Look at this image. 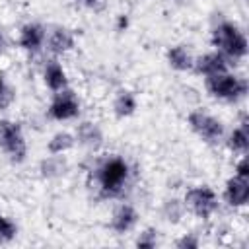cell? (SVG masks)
Segmentation results:
<instances>
[{
  "mask_svg": "<svg viewBox=\"0 0 249 249\" xmlns=\"http://www.w3.org/2000/svg\"><path fill=\"white\" fill-rule=\"evenodd\" d=\"M130 165L121 156L103 158L93 169L95 189L103 198H119L130 183Z\"/></svg>",
  "mask_w": 249,
  "mask_h": 249,
  "instance_id": "1",
  "label": "cell"
},
{
  "mask_svg": "<svg viewBox=\"0 0 249 249\" xmlns=\"http://www.w3.org/2000/svg\"><path fill=\"white\" fill-rule=\"evenodd\" d=\"M210 39H212V45L216 47V51L222 53L230 62L241 60L247 56V51H249L247 37L241 31V27L230 19H224L218 25H214Z\"/></svg>",
  "mask_w": 249,
  "mask_h": 249,
  "instance_id": "2",
  "label": "cell"
},
{
  "mask_svg": "<svg viewBox=\"0 0 249 249\" xmlns=\"http://www.w3.org/2000/svg\"><path fill=\"white\" fill-rule=\"evenodd\" d=\"M204 88L212 97H216L220 101H230V103L231 101H239L247 93L245 78L235 76L230 70L204 78Z\"/></svg>",
  "mask_w": 249,
  "mask_h": 249,
  "instance_id": "3",
  "label": "cell"
},
{
  "mask_svg": "<svg viewBox=\"0 0 249 249\" xmlns=\"http://www.w3.org/2000/svg\"><path fill=\"white\" fill-rule=\"evenodd\" d=\"M0 150L14 163H23L27 158V142L23 130L10 119H0Z\"/></svg>",
  "mask_w": 249,
  "mask_h": 249,
  "instance_id": "4",
  "label": "cell"
},
{
  "mask_svg": "<svg viewBox=\"0 0 249 249\" xmlns=\"http://www.w3.org/2000/svg\"><path fill=\"white\" fill-rule=\"evenodd\" d=\"M187 124L189 128L206 144H218L220 140H224V124L220 119H216L214 115L206 113L204 109H193L187 115Z\"/></svg>",
  "mask_w": 249,
  "mask_h": 249,
  "instance_id": "5",
  "label": "cell"
},
{
  "mask_svg": "<svg viewBox=\"0 0 249 249\" xmlns=\"http://www.w3.org/2000/svg\"><path fill=\"white\" fill-rule=\"evenodd\" d=\"M185 208L191 210L196 218L200 220H208L214 216V212L218 210V195L212 187L208 185H196L191 187L185 196H183Z\"/></svg>",
  "mask_w": 249,
  "mask_h": 249,
  "instance_id": "6",
  "label": "cell"
},
{
  "mask_svg": "<svg viewBox=\"0 0 249 249\" xmlns=\"http://www.w3.org/2000/svg\"><path fill=\"white\" fill-rule=\"evenodd\" d=\"M47 115L53 121H72L80 115V99L76 97V93L70 88L54 91L53 99L49 103Z\"/></svg>",
  "mask_w": 249,
  "mask_h": 249,
  "instance_id": "7",
  "label": "cell"
},
{
  "mask_svg": "<svg viewBox=\"0 0 249 249\" xmlns=\"http://www.w3.org/2000/svg\"><path fill=\"white\" fill-rule=\"evenodd\" d=\"M76 45V39H74V33L68 29V27H62V25H54L51 29H47V37H45V47L51 54L58 56V54H64L68 51H72Z\"/></svg>",
  "mask_w": 249,
  "mask_h": 249,
  "instance_id": "8",
  "label": "cell"
},
{
  "mask_svg": "<svg viewBox=\"0 0 249 249\" xmlns=\"http://www.w3.org/2000/svg\"><path fill=\"white\" fill-rule=\"evenodd\" d=\"M193 70L198 76L208 78V76H214V74H220V72H228L230 70V60L222 53H218V51L204 53L200 56H195Z\"/></svg>",
  "mask_w": 249,
  "mask_h": 249,
  "instance_id": "9",
  "label": "cell"
},
{
  "mask_svg": "<svg viewBox=\"0 0 249 249\" xmlns=\"http://www.w3.org/2000/svg\"><path fill=\"white\" fill-rule=\"evenodd\" d=\"M224 202L231 208H241L249 202V179L231 175L224 185Z\"/></svg>",
  "mask_w": 249,
  "mask_h": 249,
  "instance_id": "10",
  "label": "cell"
},
{
  "mask_svg": "<svg viewBox=\"0 0 249 249\" xmlns=\"http://www.w3.org/2000/svg\"><path fill=\"white\" fill-rule=\"evenodd\" d=\"M45 37H47V29L41 23H25L19 29V37H18V45L25 51V53H37L45 47Z\"/></svg>",
  "mask_w": 249,
  "mask_h": 249,
  "instance_id": "11",
  "label": "cell"
},
{
  "mask_svg": "<svg viewBox=\"0 0 249 249\" xmlns=\"http://www.w3.org/2000/svg\"><path fill=\"white\" fill-rule=\"evenodd\" d=\"M136 222H138V212H136V208H134L132 204L121 202V204L113 210V214H111V224H109V226H111V230H113L115 233L123 235V233H128L130 230H134Z\"/></svg>",
  "mask_w": 249,
  "mask_h": 249,
  "instance_id": "12",
  "label": "cell"
},
{
  "mask_svg": "<svg viewBox=\"0 0 249 249\" xmlns=\"http://www.w3.org/2000/svg\"><path fill=\"white\" fill-rule=\"evenodd\" d=\"M74 136H76V144H80V146H84V148H88V150H91V152H97V150L103 146V132H101V128H99L95 123H91V121L80 123V124L76 126Z\"/></svg>",
  "mask_w": 249,
  "mask_h": 249,
  "instance_id": "13",
  "label": "cell"
},
{
  "mask_svg": "<svg viewBox=\"0 0 249 249\" xmlns=\"http://www.w3.org/2000/svg\"><path fill=\"white\" fill-rule=\"evenodd\" d=\"M43 82H45V86H47L53 93L68 88L66 70H64V66H62L56 58H49V60L45 62V66H43Z\"/></svg>",
  "mask_w": 249,
  "mask_h": 249,
  "instance_id": "14",
  "label": "cell"
},
{
  "mask_svg": "<svg viewBox=\"0 0 249 249\" xmlns=\"http://www.w3.org/2000/svg\"><path fill=\"white\" fill-rule=\"evenodd\" d=\"M226 144H228V148L233 154H239V156H245L247 154V148H249V123H247V115H243L239 126H235L228 134Z\"/></svg>",
  "mask_w": 249,
  "mask_h": 249,
  "instance_id": "15",
  "label": "cell"
},
{
  "mask_svg": "<svg viewBox=\"0 0 249 249\" xmlns=\"http://www.w3.org/2000/svg\"><path fill=\"white\" fill-rule=\"evenodd\" d=\"M165 58H167V64L173 70H177V72L193 70V64H195V56H193V53L185 45H173V47H169L167 53H165Z\"/></svg>",
  "mask_w": 249,
  "mask_h": 249,
  "instance_id": "16",
  "label": "cell"
},
{
  "mask_svg": "<svg viewBox=\"0 0 249 249\" xmlns=\"http://www.w3.org/2000/svg\"><path fill=\"white\" fill-rule=\"evenodd\" d=\"M39 171H41V177H45V179H58V177L66 175L68 160L64 158V154H49L47 158L41 160Z\"/></svg>",
  "mask_w": 249,
  "mask_h": 249,
  "instance_id": "17",
  "label": "cell"
},
{
  "mask_svg": "<svg viewBox=\"0 0 249 249\" xmlns=\"http://www.w3.org/2000/svg\"><path fill=\"white\" fill-rule=\"evenodd\" d=\"M138 109V99L130 89H121L117 91L115 99H113V113L119 119H126L130 115H134Z\"/></svg>",
  "mask_w": 249,
  "mask_h": 249,
  "instance_id": "18",
  "label": "cell"
},
{
  "mask_svg": "<svg viewBox=\"0 0 249 249\" xmlns=\"http://www.w3.org/2000/svg\"><path fill=\"white\" fill-rule=\"evenodd\" d=\"M74 146H76V136L66 130H60V132H54L51 136V140L47 142V152L49 154H66Z\"/></svg>",
  "mask_w": 249,
  "mask_h": 249,
  "instance_id": "19",
  "label": "cell"
},
{
  "mask_svg": "<svg viewBox=\"0 0 249 249\" xmlns=\"http://www.w3.org/2000/svg\"><path fill=\"white\" fill-rule=\"evenodd\" d=\"M185 212H187L185 202L179 200V198H167V200L163 202V206H161V214H163V218H165L167 222H171V224L181 222V218L185 216Z\"/></svg>",
  "mask_w": 249,
  "mask_h": 249,
  "instance_id": "20",
  "label": "cell"
},
{
  "mask_svg": "<svg viewBox=\"0 0 249 249\" xmlns=\"http://www.w3.org/2000/svg\"><path fill=\"white\" fill-rule=\"evenodd\" d=\"M18 235V226L12 218L0 212V243H10Z\"/></svg>",
  "mask_w": 249,
  "mask_h": 249,
  "instance_id": "21",
  "label": "cell"
},
{
  "mask_svg": "<svg viewBox=\"0 0 249 249\" xmlns=\"http://www.w3.org/2000/svg\"><path fill=\"white\" fill-rule=\"evenodd\" d=\"M136 247H144V249H152L158 245V230L156 228H146L138 233L136 237Z\"/></svg>",
  "mask_w": 249,
  "mask_h": 249,
  "instance_id": "22",
  "label": "cell"
},
{
  "mask_svg": "<svg viewBox=\"0 0 249 249\" xmlns=\"http://www.w3.org/2000/svg\"><path fill=\"white\" fill-rule=\"evenodd\" d=\"M198 245H200V241L195 233H185L183 237H179L175 241V247H179V249H196Z\"/></svg>",
  "mask_w": 249,
  "mask_h": 249,
  "instance_id": "23",
  "label": "cell"
},
{
  "mask_svg": "<svg viewBox=\"0 0 249 249\" xmlns=\"http://www.w3.org/2000/svg\"><path fill=\"white\" fill-rule=\"evenodd\" d=\"M233 175L243 177V179H249V160H247L245 156H241V160L235 163V167H233Z\"/></svg>",
  "mask_w": 249,
  "mask_h": 249,
  "instance_id": "24",
  "label": "cell"
},
{
  "mask_svg": "<svg viewBox=\"0 0 249 249\" xmlns=\"http://www.w3.org/2000/svg\"><path fill=\"white\" fill-rule=\"evenodd\" d=\"M126 27H128V16L121 14V16L117 18V29H119V31H124Z\"/></svg>",
  "mask_w": 249,
  "mask_h": 249,
  "instance_id": "25",
  "label": "cell"
},
{
  "mask_svg": "<svg viewBox=\"0 0 249 249\" xmlns=\"http://www.w3.org/2000/svg\"><path fill=\"white\" fill-rule=\"evenodd\" d=\"M8 89H10V86L6 84V80H4V76L0 74V95H4V93H6Z\"/></svg>",
  "mask_w": 249,
  "mask_h": 249,
  "instance_id": "26",
  "label": "cell"
},
{
  "mask_svg": "<svg viewBox=\"0 0 249 249\" xmlns=\"http://www.w3.org/2000/svg\"><path fill=\"white\" fill-rule=\"evenodd\" d=\"M76 2H78V4H82V6H86V8H93L99 0H76Z\"/></svg>",
  "mask_w": 249,
  "mask_h": 249,
  "instance_id": "27",
  "label": "cell"
},
{
  "mask_svg": "<svg viewBox=\"0 0 249 249\" xmlns=\"http://www.w3.org/2000/svg\"><path fill=\"white\" fill-rule=\"evenodd\" d=\"M4 49H6V39H4V35L0 33V54L4 53Z\"/></svg>",
  "mask_w": 249,
  "mask_h": 249,
  "instance_id": "28",
  "label": "cell"
}]
</instances>
